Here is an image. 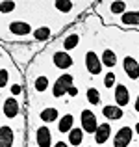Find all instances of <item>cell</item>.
<instances>
[{"mask_svg": "<svg viewBox=\"0 0 139 147\" xmlns=\"http://www.w3.org/2000/svg\"><path fill=\"white\" fill-rule=\"evenodd\" d=\"M74 86L72 84V75H59L57 76V80L54 82V86H52V95L56 99H59V97H63L65 93H69V90Z\"/></svg>", "mask_w": 139, "mask_h": 147, "instance_id": "1", "label": "cell"}, {"mask_svg": "<svg viewBox=\"0 0 139 147\" xmlns=\"http://www.w3.org/2000/svg\"><path fill=\"white\" fill-rule=\"evenodd\" d=\"M80 123H82L84 132L93 134V136H95L96 129H98V123H96V115H95V112L87 110V108H86V110H82V114H80Z\"/></svg>", "mask_w": 139, "mask_h": 147, "instance_id": "2", "label": "cell"}, {"mask_svg": "<svg viewBox=\"0 0 139 147\" xmlns=\"http://www.w3.org/2000/svg\"><path fill=\"white\" fill-rule=\"evenodd\" d=\"M86 67L87 71H89V75H100V71H102V58L96 56V52H86Z\"/></svg>", "mask_w": 139, "mask_h": 147, "instance_id": "3", "label": "cell"}, {"mask_svg": "<svg viewBox=\"0 0 139 147\" xmlns=\"http://www.w3.org/2000/svg\"><path fill=\"white\" fill-rule=\"evenodd\" d=\"M122 71L126 73V76L132 80H137L139 78V61L132 56H126L122 58Z\"/></svg>", "mask_w": 139, "mask_h": 147, "instance_id": "4", "label": "cell"}, {"mask_svg": "<svg viewBox=\"0 0 139 147\" xmlns=\"http://www.w3.org/2000/svg\"><path fill=\"white\" fill-rule=\"evenodd\" d=\"M19 112H21V106H19V102H17L13 97L2 100V114H4V117L15 119V117L19 115Z\"/></svg>", "mask_w": 139, "mask_h": 147, "instance_id": "5", "label": "cell"}, {"mask_svg": "<svg viewBox=\"0 0 139 147\" xmlns=\"http://www.w3.org/2000/svg\"><path fill=\"white\" fill-rule=\"evenodd\" d=\"M132 134L134 132L130 127H121L113 138V147H128L130 142H132Z\"/></svg>", "mask_w": 139, "mask_h": 147, "instance_id": "6", "label": "cell"}, {"mask_svg": "<svg viewBox=\"0 0 139 147\" xmlns=\"http://www.w3.org/2000/svg\"><path fill=\"white\" fill-rule=\"evenodd\" d=\"M35 140L39 147H50L52 145V130L48 127H39L35 130Z\"/></svg>", "mask_w": 139, "mask_h": 147, "instance_id": "7", "label": "cell"}, {"mask_svg": "<svg viewBox=\"0 0 139 147\" xmlns=\"http://www.w3.org/2000/svg\"><path fill=\"white\" fill-rule=\"evenodd\" d=\"M52 61H54V65H56L57 69H61V71H65V69H71V67H72V58L69 56L65 50H63V52H54Z\"/></svg>", "mask_w": 139, "mask_h": 147, "instance_id": "8", "label": "cell"}, {"mask_svg": "<svg viewBox=\"0 0 139 147\" xmlns=\"http://www.w3.org/2000/svg\"><path fill=\"white\" fill-rule=\"evenodd\" d=\"M7 30H9L11 34H15L17 37H24V36H30V34H33V32H32V26H30L28 22H21V21L11 22Z\"/></svg>", "mask_w": 139, "mask_h": 147, "instance_id": "9", "label": "cell"}, {"mask_svg": "<svg viewBox=\"0 0 139 147\" xmlns=\"http://www.w3.org/2000/svg\"><path fill=\"white\" fill-rule=\"evenodd\" d=\"M115 102L121 108L130 102V91L124 84H117V86H115Z\"/></svg>", "mask_w": 139, "mask_h": 147, "instance_id": "10", "label": "cell"}, {"mask_svg": "<svg viewBox=\"0 0 139 147\" xmlns=\"http://www.w3.org/2000/svg\"><path fill=\"white\" fill-rule=\"evenodd\" d=\"M102 114L106 119H110V121H119V119H122V115H124V112H122L121 106H113V104H106V106L102 108Z\"/></svg>", "mask_w": 139, "mask_h": 147, "instance_id": "11", "label": "cell"}, {"mask_svg": "<svg viewBox=\"0 0 139 147\" xmlns=\"http://www.w3.org/2000/svg\"><path fill=\"white\" fill-rule=\"evenodd\" d=\"M110 136H111V125L110 123H102V125H98V129L95 132V142L98 145H102L110 140Z\"/></svg>", "mask_w": 139, "mask_h": 147, "instance_id": "12", "label": "cell"}, {"mask_svg": "<svg viewBox=\"0 0 139 147\" xmlns=\"http://www.w3.org/2000/svg\"><path fill=\"white\" fill-rule=\"evenodd\" d=\"M13 138H15L13 129L7 125H2V129H0V147H13Z\"/></svg>", "mask_w": 139, "mask_h": 147, "instance_id": "13", "label": "cell"}, {"mask_svg": "<svg viewBox=\"0 0 139 147\" xmlns=\"http://www.w3.org/2000/svg\"><path fill=\"white\" fill-rule=\"evenodd\" d=\"M72 123H74V117H72L71 114H65L63 117H59V123H57V130H59L61 134H65V132H71L72 130Z\"/></svg>", "mask_w": 139, "mask_h": 147, "instance_id": "14", "label": "cell"}, {"mask_svg": "<svg viewBox=\"0 0 139 147\" xmlns=\"http://www.w3.org/2000/svg\"><path fill=\"white\" fill-rule=\"evenodd\" d=\"M126 7H128V4L122 2V0H115V2H110L108 4V9H110L111 15H124L126 13Z\"/></svg>", "mask_w": 139, "mask_h": 147, "instance_id": "15", "label": "cell"}, {"mask_svg": "<svg viewBox=\"0 0 139 147\" xmlns=\"http://www.w3.org/2000/svg\"><path fill=\"white\" fill-rule=\"evenodd\" d=\"M69 144L71 145H82L84 144V129L82 127H74L69 132Z\"/></svg>", "mask_w": 139, "mask_h": 147, "instance_id": "16", "label": "cell"}, {"mask_svg": "<svg viewBox=\"0 0 139 147\" xmlns=\"http://www.w3.org/2000/svg\"><path fill=\"white\" fill-rule=\"evenodd\" d=\"M50 36H52L50 26H39V28H35L33 34H32L33 41H46V39H50Z\"/></svg>", "mask_w": 139, "mask_h": 147, "instance_id": "17", "label": "cell"}, {"mask_svg": "<svg viewBox=\"0 0 139 147\" xmlns=\"http://www.w3.org/2000/svg\"><path fill=\"white\" fill-rule=\"evenodd\" d=\"M121 22L126 26H139V11H126L121 17Z\"/></svg>", "mask_w": 139, "mask_h": 147, "instance_id": "18", "label": "cell"}, {"mask_svg": "<svg viewBox=\"0 0 139 147\" xmlns=\"http://www.w3.org/2000/svg\"><path fill=\"white\" fill-rule=\"evenodd\" d=\"M39 117H41V121H45V123H52L59 117V112H57V108H45V110H41Z\"/></svg>", "mask_w": 139, "mask_h": 147, "instance_id": "19", "label": "cell"}, {"mask_svg": "<svg viewBox=\"0 0 139 147\" xmlns=\"http://www.w3.org/2000/svg\"><path fill=\"white\" fill-rule=\"evenodd\" d=\"M102 65H106L108 69H113L115 65H117V56H115L113 50L106 49V50L102 52Z\"/></svg>", "mask_w": 139, "mask_h": 147, "instance_id": "20", "label": "cell"}, {"mask_svg": "<svg viewBox=\"0 0 139 147\" xmlns=\"http://www.w3.org/2000/svg\"><path fill=\"white\" fill-rule=\"evenodd\" d=\"M78 43H80V36L78 34H69V36L63 39V49L65 50H72V49L78 47Z\"/></svg>", "mask_w": 139, "mask_h": 147, "instance_id": "21", "label": "cell"}, {"mask_svg": "<svg viewBox=\"0 0 139 147\" xmlns=\"http://www.w3.org/2000/svg\"><path fill=\"white\" fill-rule=\"evenodd\" d=\"M87 102L93 104V106H96V104H100V93L96 88H87Z\"/></svg>", "mask_w": 139, "mask_h": 147, "instance_id": "22", "label": "cell"}, {"mask_svg": "<svg viewBox=\"0 0 139 147\" xmlns=\"http://www.w3.org/2000/svg\"><path fill=\"white\" fill-rule=\"evenodd\" d=\"M52 6H54V7H57L61 13H65V11H71L72 7L78 6V4H76V2H71V0H65V2L61 0V2H52Z\"/></svg>", "mask_w": 139, "mask_h": 147, "instance_id": "23", "label": "cell"}, {"mask_svg": "<svg viewBox=\"0 0 139 147\" xmlns=\"http://www.w3.org/2000/svg\"><path fill=\"white\" fill-rule=\"evenodd\" d=\"M48 84H50L48 78H46L45 75H41V76H37V78H35V82H33V88H35L37 91H45L46 88H48Z\"/></svg>", "mask_w": 139, "mask_h": 147, "instance_id": "24", "label": "cell"}, {"mask_svg": "<svg viewBox=\"0 0 139 147\" xmlns=\"http://www.w3.org/2000/svg\"><path fill=\"white\" fill-rule=\"evenodd\" d=\"M104 86H106L108 90L115 86V73H106V76H104Z\"/></svg>", "mask_w": 139, "mask_h": 147, "instance_id": "25", "label": "cell"}, {"mask_svg": "<svg viewBox=\"0 0 139 147\" xmlns=\"http://www.w3.org/2000/svg\"><path fill=\"white\" fill-rule=\"evenodd\" d=\"M7 80H9V71L6 67H2V71H0V88H6Z\"/></svg>", "mask_w": 139, "mask_h": 147, "instance_id": "26", "label": "cell"}, {"mask_svg": "<svg viewBox=\"0 0 139 147\" xmlns=\"http://www.w3.org/2000/svg\"><path fill=\"white\" fill-rule=\"evenodd\" d=\"M17 6H19L17 2H2V4H0V9H2V13H7V11L15 9Z\"/></svg>", "mask_w": 139, "mask_h": 147, "instance_id": "27", "label": "cell"}, {"mask_svg": "<svg viewBox=\"0 0 139 147\" xmlns=\"http://www.w3.org/2000/svg\"><path fill=\"white\" fill-rule=\"evenodd\" d=\"M21 91H22V86H21V84H13V86H11V93H13V95H19Z\"/></svg>", "mask_w": 139, "mask_h": 147, "instance_id": "28", "label": "cell"}, {"mask_svg": "<svg viewBox=\"0 0 139 147\" xmlns=\"http://www.w3.org/2000/svg\"><path fill=\"white\" fill-rule=\"evenodd\" d=\"M69 95H71V97H76V95H78V88H76V86H72L71 90H69Z\"/></svg>", "mask_w": 139, "mask_h": 147, "instance_id": "29", "label": "cell"}, {"mask_svg": "<svg viewBox=\"0 0 139 147\" xmlns=\"http://www.w3.org/2000/svg\"><path fill=\"white\" fill-rule=\"evenodd\" d=\"M54 147H69L65 142H57V144H54Z\"/></svg>", "mask_w": 139, "mask_h": 147, "instance_id": "30", "label": "cell"}, {"mask_svg": "<svg viewBox=\"0 0 139 147\" xmlns=\"http://www.w3.org/2000/svg\"><path fill=\"white\" fill-rule=\"evenodd\" d=\"M136 112H139V95H137V99H136Z\"/></svg>", "mask_w": 139, "mask_h": 147, "instance_id": "31", "label": "cell"}, {"mask_svg": "<svg viewBox=\"0 0 139 147\" xmlns=\"http://www.w3.org/2000/svg\"><path fill=\"white\" fill-rule=\"evenodd\" d=\"M136 132H137V136H139V123H136Z\"/></svg>", "mask_w": 139, "mask_h": 147, "instance_id": "32", "label": "cell"}, {"mask_svg": "<svg viewBox=\"0 0 139 147\" xmlns=\"http://www.w3.org/2000/svg\"><path fill=\"white\" fill-rule=\"evenodd\" d=\"M89 147H93V145H89Z\"/></svg>", "mask_w": 139, "mask_h": 147, "instance_id": "33", "label": "cell"}]
</instances>
